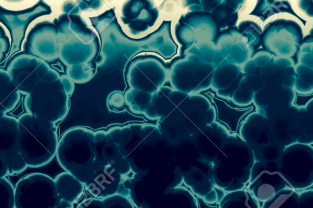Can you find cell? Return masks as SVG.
Returning a JSON list of instances; mask_svg holds the SVG:
<instances>
[{
	"instance_id": "1",
	"label": "cell",
	"mask_w": 313,
	"mask_h": 208,
	"mask_svg": "<svg viewBox=\"0 0 313 208\" xmlns=\"http://www.w3.org/2000/svg\"><path fill=\"white\" fill-rule=\"evenodd\" d=\"M18 121V151L27 166L38 168L50 163L56 157L59 141L56 124L29 113Z\"/></svg>"
},
{
	"instance_id": "2",
	"label": "cell",
	"mask_w": 313,
	"mask_h": 208,
	"mask_svg": "<svg viewBox=\"0 0 313 208\" xmlns=\"http://www.w3.org/2000/svg\"><path fill=\"white\" fill-rule=\"evenodd\" d=\"M96 134L86 127H73L64 132L58 141L56 157L58 163L84 184L95 173Z\"/></svg>"
},
{
	"instance_id": "3",
	"label": "cell",
	"mask_w": 313,
	"mask_h": 208,
	"mask_svg": "<svg viewBox=\"0 0 313 208\" xmlns=\"http://www.w3.org/2000/svg\"><path fill=\"white\" fill-rule=\"evenodd\" d=\"M27 113L56 124L68 112L67 93L56 73L48 72L24 100Z\"/></svg>"
},
{
	"instance_id": "4",
	"label": "cell",
	"mask_w": 313,
	"mask_h": 208,
	"mask_svg": "<svg viewBox=\"0 0 313 208\" xmlns=\"http://www.w3.org/2000/svg\"><path fill=\"white\" fill-rule=\"evenodd\" d=\"M14 189L15 208H59L54 180L46 174H29L17 183Z\"/></svg>"
},
{
	"instance_id": "5",
	"label": "cell",
	"mask_w": 313,
	"mask_h": 208,
	"mask_svg": "<svg viewBox=\"0 0 313 208\" xmlns=\"http://www.w3.org/2000/svg\"><path fill=\"white\" fill-rule=\"evenodd\" d=\"M128 178L121 175L110 165L98 167L92 179L85 184L86 190L92 196L97 198H104L115 194L131 197L130 189L125 182Z\"/></svg>"
},
{
	"instance_id": "6",
	"label": "cell",
	"mask_w": 313,
	"mask_h": 208,
	"mask_svg": "<svg viewBox=\"0 0 313 208\" xmlns=\"http://www.w3.org/2000/svg\"><path fill=\"white\" fill-rule=\"evenodd\" d=\"M54 181L60 200L59 208L74 207L84 194V183L66 171L55 177Z\"/></svg>"
},
{
	"instance_id": "7",
	"label": "cell",
	"mask_w": 313,
	"mask_h": 208,
	"mask_svg": "<svg viewBox=\"0 0 313 208\" xmlns=\"http://www.w3.org/2000/svg\"><path fill=\"white\" fill-rule=\"evenodd\" d=\"M18 119L6 115L0 118V155L6 161L20 154L18 151Z\"/></svg>"
},
{
	"instance_id": "8",
	"label": "cell",
	"mask_w": 313,
	"mask_h": 208,
	"mask_svg": "<svg viewBox=\"0 0 313 208\" xmlns=\"http://www.w3.org/2000/svg\"><path fill=\"white\" fill-rule=\"evenodd\" d=\"M20 93L15 87L9 73L0 70V111L10 112L18 105Z\"/></svg>"
},
{
	"instance_id": "9",
	"label": "cell",
	"mask_w": 313,
	"mask_h": 208,
	"mask_svg": "<svg viewBox=\"0 0 313 208\" xmlns=\"http://www.w3.org/2000/svg\"><path fill=\"white\" fill-rule=\"evenodd\" d=\"M288 12L292 14L302 20L293 11L290 3L286 1H276V0H258L257 5L251 15L260 17L263 21L266 18L278 12Z\"/></svg>"
},
{
	"instance_id": "10",
	"label": "cell",
	"mask_w": 313,
	"mask_h": 208,
	"mask_svg": "<svg viewBox=\"0 0 313 208\" xmlns=\"http://www.w3.org/2000/svg\"><path fill=\"white\" fill-rule=\"evenodd\" d=\"M136 207L129 197L115 194L104 198H88L83 201L76 207Z\"/></svg>"
},
{
	"instance_id": "11",
	"label": "cell",
	"mask_w": 313,
	"mask_h": 208,
	"mask_svg": "<svg viewBox=\"0 0 313 208\" xmlns=\"http://www.w3.org/2000/svg\"><path fill=\"white\" fill-rule=\"evenodd\" d=\"M0 208H15V189L6 177L0 178Z\"/></svg>"
},
{
	"instance_id": "12",
	"label": "cell",
	"mask_w": 313,
	"mask_h": 208,
	"mask_svg": "<svg viewBox=\"0 0 313 208\" xmlns=\"http://www.w3.org/2000/svg\"><path fill=\"white\" fill-rule=\"evenodd\" d=\"M9 169V175H17L22 173L28 167L21 155L18 154L6 161Z\"/></svg>"
},
{
	"instance_id": "13",
	"label": "cell",
	"mask_w": 313,
	"mask_h": 208,
	"mask_svg": "<svg viewBox=\"0 0 313 208\" xmlns=\"http://www.w3.org/2000/svg\"><path fill=\"white\" fill-rule=\"evenodd\" d=\"M109 105L112 108H121L124 106V99L123 95L119 94V97H116V94H113L109 99Z\"/></svg>"
},
{
	"instance_id": "14",
	"label": "cell",
	"mask_w": 313,
	"mask_h": 208,
	"mask_svg": "<svg viewBox=\"0 0 313 208\" xmlns=\"http://www.w3.org/2000/svg\"><path fill=\"white\" fill-rule=\"evenodd\" d=\"M9 175L8 164L4 158L0 155V178L6 177Z\"/></svg>"
},
{
	"instance_id": "15",
	"label": "cell",
	"mask_w": 313,
	"mask_h": 208,
	"mask_svg": "<svg viewBox=\"0 0 313 208\" xmlns=\"http://www.w3.org/2000/svg\"><path fill=\"white\" fill-rule=\"evenodd\" d=\"M300 7L305 11L309 15L312 16V0H301Z\"/></svg>"
}]
</instances>
